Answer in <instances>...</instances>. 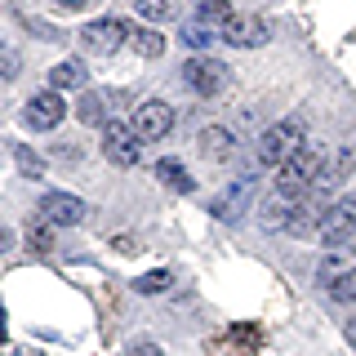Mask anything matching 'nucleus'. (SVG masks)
<instances>
[{
  "mask_svg": "<svg viewBox=\"0 0 356 356\" xmlns=\"http://www.w3.org/2000/svg\"><path fill=\"white\" fill-rule=\"evenodd\" d=\"M321 174H325V156H321L316 147H298L281 170H276V192L298 200L303 192H312V187L321 183Z\"/></svg>",
  "mask_w": 356,
  "mask_h": 356,
  "instance_id": "obj_1",
  "label": "nucleus"
},
{
  "mask_svg": "<svg viewBox=\"0 0 356 356\" xmlns=\"http://www.w3.org/2000/svg\"><path fill=\"white\" fill-rule=\"evenodd\" d=\"M298 147H307V143H303V125H298V120H281V125H272V129L259 138L254 161L267 165V170H281V165H285Z\"/></svg>",
  "mask_w": 356,
  "mask_h": 356,
  "instance_id": "obj_2",
  "label": "nucleus"
},
{
  "mask_svg": "<svg viewBox=\"0 0 356 356\" xmlns=\"http://www.w3.org/2000/svg\"><path fill=\"white\" fill-rule=\"evenodd\" d=\"M129 129L138 134V143H143V147H147V143H161L165 134L174 129V107H170V103H161V98H147V103H138V107H134Z\"/></svg>",
  "mask_w": 356,
  "mask_h": 356,
  "instance_id": "obj_3",
  "label": "nucleus"
},
{
  "mask_svg": "<svg viewBox=\"0 0 356 356\" xmlns=\"http://www.w3.org/2000/svg\"><path fill=\"white\" fill-rule=\"evenodd\" d=\"M316 281L330 289L339 303H356V259H343L339 250L325 254L316 267Z\"/></svg>",
  "mask_w": 356,
  "mask_h": 356,
  "instance_id": "obj_4",
  "label": "nucleus"
},
{
  "mask_svg": "<svg viewBox=\"0 0 356 356\" xmlns=\"http://www.w3.org/2000/svg\"><path fill=\"white\" fill-rule=\"evenodd\" d=\"M316 236H321V245H325L330 254L343 250V245L356 236V200H334V205L325 209V218H321Z\"/></svg>",
  "mask_w": 356,
  "mask_h": 356,
  "instance_id": "obj_5",
  "label": "nucleus"
},
{
  "mask_svg": "<svg viewBox=\"0 0 356 356\" xmlns=\"http://www.w3.org/2000/svg\"><path fill=\"white\" fill-rule=\"evenodd\" d=\"M250 200H254V178L241 174V178H232L222 192H214V200H209V214H214L218 222H236V218L250 214Z\"/></svg>",
  "mask_w": 356,
  "mask_h": 356,
  "instance_id": "obj_6",
  "label": "nucleus"
},
{
  "mask_svg": "<svg viewBox=\"0 0 356 356\" xmlns=\"http://www.w3.org/2000/svg\"><path fill=\"white\" fill-rule=\"evenodd\" d=\"M103 156L111 165H120V170L138 165V156H143L138 134H134L129 125H120V120H107V125H103Z\"/></svg>",
  "mask_w": 356,
  "mask_h": 356,
  "instance_id": "obj_7",
  "label": "nucleus"
},
{
  "mask_svg": "<svg viewBox=\"0 0 356 356\" xmlns=\"http://www.w3.org/2000/svg\"><path fill=\"white\" fill-rule=\"evenodd\" d=\"M183 85L200 98H214L222 85H227V67L218 58H187L183 63Z\"/></svg>",
  "mask_w": 356,
  "mask_h": 356,
  "instance_id": "obj_8",
  "label": "nucleus"
},
{
  "mask_svg": "<svg viewBox=\"0 0 356 356\" xmlns=\"http://www.w3.org/2000/svg\"><path fill=\"white\" fill-rule=\"evenodd\" d=\"M67 116V103L58 89H40V94L27 98V107H22V120H27L31 129H58Z\"/></svg>",
  "mask_w": 356,
  "mask_h": 356,
  "instance_id": "obj_9",
  "label": "nucleus"
},
{
  "mask_svg": "<svg viewBox=\"0 0 356 356\" xmlns=\"http://www.w3.org/2000/svg\"><path fill=\"white\" fill-rule=\"evenodd\" d=\"M125 40H129V27L120 18H94V22H85V31H81V44L89 54H116Z\"/></svg>",
  "mask_w": 356,
  "mask_h": 356,
  "instance_id": "obj_10",
  "label": "nucleus"
},
{
  "mask_svg": "<svg viewBox=\"0 0 356 356\" xmlns=\"http://www.w3.org/2000/svg\"><path fill=\"white\" fill-rule=\"evenodd\" d=\"M40 218L54 222V227H76L85 222V200L72 192H44L40 196Z\"/></svg>",
  "mask_w": 356,
  "mask_h": 356,
  "instance_id": "obj_11",
  "label": "nucleus"
},
{
  "mask_svg": "<svg viewBox=\"0 0 356 356\" xmlns=\"http://www.w3.org/2000/svg\"><path fill=\"white\" fill-rule=\"evenodd\" d=\"M325 196H298L294 200V209H289V218H285V232L289 236H307V232H316L321 227V218H325Z\"/></svg>",
  "mask_w": 356,
  "mask_h": 356,
  "instance_id": "obj_12",
  "label": "nucleus"
},
{
  "mask_svg": "<svg viewBox=\"0 0 356 356\" xmlns=\"http://www.w3.org/2000/svg\"><path fill=\"white\" fill-rule=\"evenodd\" d=\"M222 40L236 44V49H250V44H263V40H267V27H263V18L232 14L227 22H222Z\"/></svg>",
  "mask_w": 356,
  "mask_h": 356,
  "instance_id": "obj_13",
  "label": "nucleus"
},
{
  "mask_svg": "<svg viewBox=\"0 0 356 356\" xmlns=\"http://www.w3.org/2000/svg\"><path fill=\"white\" fill-rule=\"evenodd\" d=\"M200 152H205L209 161H227V156L236 152V138H232V129L209 125V129H200Z\"/></svg>",
  "mask_w": 356,
  "mask_h": 356,
  "instance_id": "obj_14",
  "label": "nucleus"
},
{
  "mask_svg": "<svg viewBox=\"0 0 356 356\" xmlns=\"http://www.w3.org/2000/svg\"><path fill=\"white\" fill-rule=\"evenodd\" d=\"M178 40L183 44H192V49H209V44L214 40H222V27H214V22H183V27H178Z\"/></svg>",
  "mask_w": 356,
  "mask_h": 356,
  "instance_id": "obj_15",
  "label": "nucleus"
},
{
  "mask_svg": "<svg viewBox=\"0 0 356 356\" xmlns=\"http://www.w3.org/2000/svg\"><path fill=\"white\" fill-rule=\"evenodd\" d=\"M85 63H76V58H63L58 67H54V72H49V89H58V94H63V89H81L85 85Z\"/></svg>",
  "mask_w": 356,
  "mask_h": 356,
  "instance_id": "obj_16",
  "label": "nucleus"
},
{
  "mask_svg": "<svg viewBox=\"0 0 356 356\" xmlns=\"http://www.w3.org/2000/svg\"><path fill=\"white\" fill-rule=\"evenodd\" d=\"M156 178H161V183H165V187H174V192H192V187H196V178H192V174H187V170H183V165H178V161H174V156H165V161H161V165H156Z\"/></svg>",
  "mask_w": 356,
  "mask_h": 356,
  "instance_id": "obj_17",
  "label": "nucleus"
},
{
  "mask_svg": "<svg viewBox=\"0 0 356 356\" xmlns=\"http://www.w3.org/2000/svg\"><path fill=\"white\" fill-rule=\"evenodd\" d=\"M129 44H134L138 58H161V54H165V36H161V31H152V27H134L129 31Z\"/></svg>",
  "mask_w": 356,
  "mask_h": 356,
  "instance_id": "obj_18",
  "label": "nucleus"
},
{
  "mask_svg": "<svg viewBox=\"0 0 356 356\" xmlns=\"http://www.w3.org/2000/svg\"><path fill=\"white\" fill-rule=\"evenodd\" d=\"M356 170V147H339V156H334V165L325 174H321V183L325 187H339V183H348V174Z\"/></svg>",
  "mask_w": 356,
  "mask_h": 356,
  "instance_id": "obj_19",
  "label": "nucleus"
},
{
  "mask_svg": "<svg viewBox=\"0 0 356 356\" xmlns=\"http://www.w3.org/2000/svg\"><path fill=\"white\" fill-rule=\"evenodd\" d=\"M9 156H14V165H18L27 178H40V174H44V161H40L31 147H22V143H9Z\"/></svg>",
  "mask_w": 356,
  "mask_h": 356,
  "instance_id": "obj_20",
  "label": "nucleus"
},
{
  "mask_svg": "<svg viewBox=\"0 0 356 356\" xmlns=\"http://www.w3.org/2000/svg\"><path fill=\"white\" fill-rule=\"evenodd\" d=\"M289 209H294V200L276 192V196H272V200H267V205H263V222H267V227H285Z\"/></svg>",
  "mask_w": 356,
  "mask_h": 356,
  "instance_id": "obj_21",
  "label": "nucleus"
},
{
  "mask_svg": "<svg viewBox=\"0 0 356 356\" xmlns=\"http://www.w3.org/2000/svg\"><path fill=\"white\" fill-rule=\"evenodd\" d=\"M134 5H138V18H147V22H165L178 14L174 0H134Z\"/></svg>",
  "mask_w": 356,
  "mask_h": 356,
  "instance_id": "obj_22",
  "label": "nucleus"
},
{
  "mask_svg": "<svg viewBox=\"0 0 356 356\" xmlns=\"http://www.w3.org/2000/svg\"><path fill=\"white\" fill-rule=\"evenodd\" d=\"M27 241H31V250H36V254H49L54 250V222H31V227H27Z\"/></svg>",
  "mask_w": 356,
  "mask_h": 356,
  "instance_id": "obj_23",
  "label": "nucleus"
},
{
  "mask_svg": "<svg viewBox=\"0 0 356 356\" xmlns=\"http://www.w3.org/2000/svg\"><path fill=\"white\" fill-rule=\"evenodd\" d=\"M196 9H200V18L214 22V27H222V22L232 18V5H227V0H196Z\"/></svg>",
  "mask_w": 356,
  "mask_h": 356,
  "instance_id": "obj_24",
  "label": "nucleus"
},
{
  "mask_svg": "<svg viewBox=\"0 0 356 356\" xmlns=\"http://www.w3.org/2000/svg\"><path fill=\"white\" fill-rule=\"evenodd\" d=\"M76 116H81L85 125H103V94H85L81 107H76Z\"/></svg>",
  "mask_w": 356,
  "mask_h": 356,
  "instance_id": "obj_25",
  "label": "nucleus"
},
{
  "mask_svg": "<svg viewBox=\"0 0 356 356\" xmlns=\"http://www.w3.org/2000/svg\"><path fill=\"white\" fill-rule=\"evenodd\" d=\"M165 285H170V272H147V276H138V281H134L138 294H161Z\"/></svg>",
  "mask_w": 356,
  "mask_h": 356,
  "instance_id": "obj_26",
  "label": "nucleus"
},
{
  "mask_svg": "<svg viewBox=\"0 0 356 356\" xmlns=\"http://www.w3.org/2000/svg\"><path fill=\"white\" fill-rule=\"evenodd\" d=\"M0 67H5V81H14V76H18V49H14V44L0 49Z\"/></svg>",
  "mask_w": 356,
  "mask_h": 356,
  "instance_id": "obj_27",
  "label": "nucleus"
},
{
  "mask_svg": "<svg viewBox=\"0 0 356 356\" xmlns=\"http://www.w3.org/2000/svg\"><path fill=\"white\" fill-rule=\"evenodd\" d=\"M134 356H161V348L156 343H134Z\"/></svg>",
  "mask_w": 356,
  "mask_h": 356,
  "instance_id": "obj_28",
  "label": "nucleus"
},
{
  "mask_svg": "<svg viewBox=\"0 0 356 356\" xmlns=\"http://www.w3.org/2000/svg\"><path fill=\"white\" fill-rule=\"evenodd\" d=\"M54 5H58V9H85L89 0H54Z\"/></svg>",
  "mask_w": 356,
  "mask_h": 356,
  "instance_id": "obj_29",
  "label": "nucleus"
},
{
  "mask_svg": "<svg viewBox=\"0 0 356 356\" xmlns=\"http://www.w3.org/2000/svg\"><path fill=\"white\" fill-rule=\"evenodd\" d=\"M348 343L356 348V321H348Z\"/></svg>",
  "mask_w": 356,
  "mask_h": 356,
  "instance_id": "obj_30",
  "label": "nucleus"
}]
</instances>
